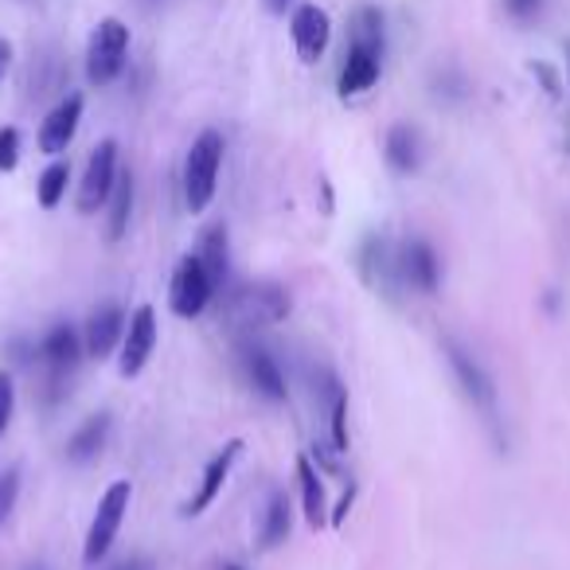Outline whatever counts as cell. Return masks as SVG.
I'll return each instance as SVG.
<instances>
[{
	"label": "cell",
	"instance_id": "cell-1",
	"mask_svg": "<svg viewBox=\"0 0 570 570\" xmlns=\"http://www.w3.org/2000/svg\"><path fill=\"white\" fill-rule=\"evenodd\" d=\"M219 168H223V134L204 129V134L191 141L188 157H184V207H188L191 215L207 212V204L215 199Z\"/></svg>",
	"mask_w": 570,
	"mask_h": 570
},
{
	"label": "cell",
	"instance_id": "cell-2",
	"mask_svg": "<svg viewBox=\"0 0 570 570\" xmlns=\"http://www.w3.org/2000/svg\"><path fill=\"white\" fill-rule=\"evenodd\" d=\"M129 500H134V484L129 481H114L110 489L102 492V500H98V508H95V520H90V528H87V539H82V562H87V567H98V562L110 554L114 539H118V531H121V520H126V512H129Z\"/></svg>",
	"mask_w": 570,
	"mask_h": 570
},
{
	"label": "cell",
	"instance_id": "cell-3",
	"mask_svg": "<svg viewBox=\"0 0 570 570\" xmlns=\"http://www.w3.org/2000/svg\"><path fill=\"white\" fill-rule=\"evenodd\" d=\"M129 59V28L118 17L98 20V28L87 40V79L95 87H110Z\"/></svg>",
	"mask_w": 570,
	"mask_h": 570
},
{
	"label": "cell",
	"instance_id": "cell-4",
	"mask_svg": "<svg viewBox=\"0 0 570 570\" xmlns=\"http://www.w3.org/2000/svg\"><path fill=\"white\" fill-rule=\"evenodd\" d=\"M215 297V285L207 277L204 262L196 254H184L180 266L173 269V285H168V305H173L176 317L196 321L207 309V302Z\"/></svg>",
	"mask_w": 570,
	"mask_h": 570
},
{
	"label": "cell",
	"instance_id": "cell-5",
	"mask_svg": "<svg viewBox=\"0 0 570 570\" xmlns=\"http://www.w3.org/2000/svg\"><path fill=\"white\" fill-rule=\"evenodd\" d=\"M118 173H121L118 141L95 145V153H90V160H87V173H82V184H79V212L82 215H95L98 207H106L114 184H118Z\"/></svg>",
	"mask_w": 570,
	"mask_h": 570
},
{
	"label": "cell",
	"instance_id": "cell-6",
	"mask_svg": "<svg viewBox=\"0 0 570 570\" xmlns=\"http://www.w3.org/2000/svg\"><path fill=\"white\" fill-rule=\"evenodd\" d=\"M442 352H445V360H450L453 375H458L469 403L481 406L489 419H497V383H492V375L481 367V360H476L469 348H461L458 341H442Z\"/></svg>",
	"mask_w": 570,
	"mask_h": 570
},
{
	"label": "cell",
	"instance_id": "cell-7",
	"mask_svg": "<svg viewBox=\"0 0 570 570\" xmlns=\"http://www.w3.org/2000/svg\"><path fill=\"white\" fill-rule=\"evenodd\" d=\"M153 348H157V313H153V305H137L126 321V336H121L118 372L126 375V380L141 375L153 356Z\"/></svg>",
	"mask_w": 570,
	"mask_h": 570
},
{
	"label": "cell",
	"instance_id": "cell-8",
	"mask_svg": "<svg viewBox=\"0 0 570 570\" xmlns=\"http://www.w3.org/2000/svg\"><path fill=\"white\" fill-rule=\"evenodd\" d=\"M289 36H294L302 63H317L328 51V40H333V20L321 4H297L294 17H289Z\"/></svg>",
	"mask_w": 570,
	"mask_h": 570
},
{
	"label": "cell",
	"instance_id": "cell-9",
	"mask_svg": "<svg viewBox=\"0 0 570 570\" xmlns=\"http://www.w3.org/2000/svg\"><path fill=\"white\" fill-rule=\"evenodd\" d=\"M399 282H406L419 294H438L442 285V262L426 238H406L399 250Z\"/></svg>",
	"mask_w": 570,
	"mask_h": 570
},
{
	"label": "cell",
	"instance_id": "cell-10",
	"mask_svg": "<svg viewBox=\"0 0 570 570\" xmlns=\"http://www.w3.org/2000/svg\"><path fill=\"white\" fill-rule=\"evenodd\" d=\"M79 356H82V336L75 333V325H56L43 333L40 364H43V372H48L51 387H59V383L79 367Z\"/></svg>",
	"mask_w": 570,
	"mask_h": 570
},
{
	"label": "cell",
	"instance_id": "cell-11",
	"mask_svg": "<svg viewBox=\"0 0 570 570\" xmlns=\"http://www.w3.org/2000/svg\"><path fill=\"white\" fill-rule=\"evenodd\" d=\"M243 458V438H230L227 445H223L219 453H215L212 461H207V469H204V476H199V489H196V497L184 504V515H204L207 508L219 500V492H223V484L230 481V469H235V461Z\"/></svg>",
	"mask_w": 570,
	"mask_h": 570
},
{
	"label": "cell",
	"instance_id": "cell-12",
	"mask_svg": "<svg viewBox=\"0 0 570 570\" xmlns=\"http://www.w3.org/2000/svg\"><path fill=\"white\" fill-rule=\"evenodd\" d=\"M82 106H87V102H82L79 90H71V95L59 98V102L51 106V114L43 118V126H40V149L48 153V157H59V153L75 141V134H79V121H82Z\"/></svg>",
	"mask_w": 570,
	"mask_h": 570
},
{
	"label": "cell",
	"instance_id": "cell-13",
	"mask_svg": "<svg viewBox=\"0 0 570 570\" xmlns=\"http://www.w3.org/2000/svg\"><path fill=\"white\" fill-rule=\"evenodd\" d=\"M126 321L129 317L118 302L98 305V309L87 317V333H82V348H87V356H95V360L110 356V352L121 344V336H126Z\"/></svg>",
	"mask_w": 570,
	"mask_h": 570
},
{
	"label": "cell",
	"instance_id": "cell-14",
	"mask_svg": "<svg viewBox=\"0 0 570 570\" xmlns=\"http://www.w3.org/2000/svg\"><path fill=\"white\" fill-rule=\"evenodd\" d=\"M380 71H383V51L380 48H367V43H348V56H344V67H341V98H356L364 90H372L380 82Z\"/></svg>",
	"mask_w": 570,
	"mask_h": 570
},
{
	"label": "cell",
	"instance_id": "cell-15",
	"mask_svg": "<svg viewBox=\"0 0 570 570\" xmlns=\"http://www.w3.org/2000/svg\"><path fill=\"white\" fill-rule=\"evenodd\" d=\"M243 372H246L250 387L258 391L262 399H269V403H285V399H289V387H285L282 367H277V360L269 356L266 348H246L243 352Z\"/></svg>",
	"mask_w": 570,
	"mask_h": 570
},
{
	"label": "cell",
	"instance_id": "cell-16",
	"mask_svg": "<svg viewBox=\"0 0 570 570\" xmlns=\"http://www.w3.org/2000/svg\"><path fill=\"white\" fill-rule=\"evenodd\" d=\"M321 395H325V406H328V442H333L336 453H348V387H344L336 375L321 372Z\"/></svg>",
	"mask_w": 570,
	"mask_h": 570
},
{
	"label": "cell",
	"instance_id": "cell-17",
	"mask_svg": "<svg viewBox=\"0 0 570 570\" xmlns=\"http://www.w3.org/2000/svg\"><path fill=\"white\" fill-rule=\"evenodd\" d=\"M360 269H364V277L375 285V289H395V282H399V258H391L387 238H383V235L367 238L364 250H360Z\"/></svg>",
	"mask_w": 570,
	"mask_h": 570
},
{
	"label": "cell",
	"instance_id": "cell-18",
	"mask_svg": "<svg viewBox=\"0 0 570 570\" xmlns=\"http://www.w3.org/2000/svg\"><path fill=\"white\" fill-rule=\"evenodd\" d=\"M297 481H302V508L309 528H325L328 523V504H325V481H321L317 465H313L309 453L297 458Z\"/></svg>",
	"mask_w": 570,
	"mask_h": 570
},
{
	"label": "cell",
	"instance_id": "cell-19",
	"mask_svg": "<svg viewBox=\"0 0 570 570\" xmlns=\"http://www.w3.org/2000/svg\"><path fill=\"white\" fill-rule=\"evenodd\" d=\"M383 157L395 173H419L422 165V141H419V129L414 126H391L387 129V141H383Z\"/></svg>",
	"mask_w": 570,
	"mask_h": 570
},
{
	"label": "cell",
	"instance_id": "cell-20",
	"mask_svg": "<svg viewBox=\"0 0 570 570\" xmlns=\"http://www.w3.org/2000/svg\"><path fill=\"white\" fill-rule=\"evenodd\" d=\"M106 438H110V414H90V419L71 434V442H67V461H75V465L95 461L98 453H102Z\"/></svg>",
	"mask_w": 570,
	"mask_h": 570
},
{
	"label": "cell",
	"instance_id": "cell-21",
	"mask_svg": "<svg viewBox=\"0 0 570 570\" xmlns=\"http://www.w3.org/2000/svg\"><path fill=\"white\" fill-rule=\"evenodd\" d=\"M196 258L204 262L207 277H212L215 289H223L230 277V243H227V230L223 227H207L204 238H199V250Z\"/></svg>",
	"mask_w": 570,
	"mask_h": 570
},
{
	"label": "cell",
	"instance_id": "cell-22",
	"mask_svg": "<svg viewBox=\"0 0 570 570\" xmlns=\"http://www.w3.org/2000/svg\"><path fill=\"white\" fill-rule=\"evenodd\" d=\"M289 523H294V512H289V497H285V492H269L266 512H262V528H258L262 547L285 543V539H289Z\"/></svg>",
	"mask_w": 570,
	"mask_h": 570
},
{
	"label": "cell",
	"instance_id": "cell-23",
	"mask_svg": "<svg viewBox=\"0 0 570 570\" xmlns=\"http://www.w3.org/2000/svg\"><path fill=\"white\" fill-rule=\"evenodd\" d=\"M106 207H110V230H106V235L118 243L129 230V215H134V173H118V184H114Z\"/></svg>",
	"mask_w": 570,
	"mask_h": 570
},
{
	"label": "cell",
	"instance_id": "cell-24",
	"mask_svg": "<svg viewBox=\"0 0 570 570\" xmlns=\"http://www.w3.org/2000/svg\"><path fill=\"white\" fill-rule=\"evenodd\" d=\"M67 184H71V165H67V160H51V165L43 168L40 184H36V196H40L43 212H56V207L63 204Z\"/></svg>",
	"mask_w": 570,
	"mask_h": 570
},
{
	"label": "cell",
	"instance_id": "cell-25",
	"mask_svg": "<svg viewBox=\"0 0 570 570\" xmlns=\"http://www.w3.org/2000/svg\"><path fill=\"white\" fill-rule=\"evenodd\" d=\"M246 305L254 309V317L282 321L289 313V294H285L282 285H254L250 294H246Z\"/></svg>",
	"mask_w": 570,
	"mask_h": 570
},
{
	"label": "cell",
	"instance_id": "cell-26",
	"mask_svg": "<svg viewBox=\"0 0 570 570\" xmlns=\"http://www.w3.org/2000/svg\"><path fill=\"white\" fill-rule=\"evenodd\" d=\"M20 165V129L4 126L0 129V173H17Z\"/></svg>",
	"mask_w": 570,
	"mask_h": 570
},
{
	"label": "cell",
	"instance_id": "cell-27",
	"mask_svg": "<svg viewBox=\"0 0 570 570\" xmlns=\"http://www.w3.org/2000/svg\"><path fill=\"white\" fill-rule=\"evenodd\" d=\"M17 497H20V469H4L0 473V528H4L9 512L17 508Z\"/></svg>",
	"mask_w": 570,
	"mask_h": 570
},
{
	"label": "cell",
	"instance_id": "cell-28",
	"mask_svg": "<svg viewBox=\"0 0 570 570\" xmlns=\"http://www.w3.org/2000/svg\"><path fill=\"white\" fill-rule=\"evenodd\" d=\"M12 411H17V387H12L9 372H0V438H4V430H9Z\"/></svg>",
	"mask_w": 570,
	"mask_h": 570
},
{
	"label": "cell",
	"instance_id": "cell-29",
	"mask_svg": "<svg viewBox=\"0 0 570 570\" xmlns=\"http://www.w3.org/2000/svg\"><path fill=\"white\" fill-rule=\"evenodd\" d=\"M547 0H504V12L515 20V24H531V20L543 12Z\"/></svg>",
	"mask_w": 570,
	"mask_h": 570
},
{
	"label": "cell",
	"instance_id": "cell-30",
	"mask_svg": "<svg viewBox=\"0 0 570 570\" xmlns=\"http://www.w3.org/2000/svg\"><path fill=\"white\" fill-rule=\"evenodd\" d=\"M531 71H535V79L547 87V95H551V98H559V95H562V87H559V75H554L551 67H547V63H535V67H531Z\"/></svg>",
	"mask_w": 570,
	"mask_h": 570
},
{
	"label": "cell",
	"instance_id": "cell-31",
	"mask_svg": "<svg viewBox=\"0 0 570 570\" xmlns=\"http://www.w3.org/2000/svg\"><path fill=\"white\" fill-rule=\"evenodd\" d=\"M352 500H356V489H348V492H344V497H341V504H336V512L328 515V523H333V528H341V523L348 520V512H352Z\"/></svg>",
	"mask_w": 570,
	"mask_h": 570
},
{
	"label": "cell",
	"instance_id": "cell-32",
	"mask_svg": "<svg viewBox=\"0 0 570 570\" xmlns=\"http://www.w3.org/2000/svg\"><path fill=\"white\" fill-rule=\"evenodd\" d=\"M9 67H12V43H9V40H0V79L9 75Z\"/></svg>",
	"mask_w": 570,
	"mask_h": 570
},
{
	"label": "cell",
	"instance_id": "cell-33",
	"mask_svg": "<svg viewBox=\"0 0 570 570\" xmlns=\"http://www.w3.org/2000/svg\"><path fill=\"white\" fill-rule=\"evenodd\" d=\"M106 570H149V562H145V559H121V562H114V567H106Z\"/></svg>",
	"mask_w": 570,
	"mask_h": 570
},
{
	"label": "cell",
	"instance_id": "cell-34",
	"mask_svg": "<svg viewBox=\"0 0 570 570\" xmlns=\"http://www.w3.org/2000/svg\"><path fill=\"white\" fill-rule=\"evenodd\" d=\"M266 9L274 12V17H285V12L294 9V0H266Z\"/></svg>",
	"mask_w": 570,
	"mask_h": 570
},
{
	"label": "cell",
	"instance_id": "cell-35",
	"mask_svg": "<svg viewBox=\"0 0 570 570\" xmlns=\"http://www.w3.org/2000/svg\"><path fill=\"white\" fill-rule=\"evenodd\" d=\"M219 570H246V567H238V562H219Z\"/></svg>",
	"mask_w": 570,
	"mask_h": 570
},
{
	"label": "cell",
	"instance_id": "cell-36",
	"mask_svg": "<svg viewBox=\"0 0 570 570\" xmlns=\"http://www.w3.org/2000/svg\"><path fill=\"white\" fill-rule=\"evenodd\" d=\"M567 75H570V43H567Z\"/></svg>",
	"mask_w": 570,
	"mask_h": 570
},
{
	"label": "cell",
	"instance_id": "cell-37",
	"mask_svg": "<svg viewBox=\"0 0 570 570\" xmlns=\"http://www.w3.org/2000/svg\"><path fill=\"white\" fill-rule=\"evenodd\" d=\"M145 4H157V0H145Z\"/></svg>",
	"mask_w": 570,
	"mask_h": 570
}]
</instances>
